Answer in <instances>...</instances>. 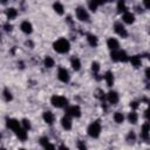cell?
<instances>
[{
	"mask_svg": "<svg viewBox=\"0 0 150 150\" xmlns=\"http://www.w3.org/2000/svg\"><path fill=\"white\" fill-rule=\"evenodd\" d=\"M53 49L57 54H67L70 50V42L66 38H59L53 42Z\"/></svg>",
	"mask_w": 150,
	"mask_h": 150,
	"instance_id": "cell-1",
	"label": "cell"
},
{
	"mask_svg": "<svg viewBox=\"0 0 150 150\" xmlns=\"http://www.w3.org/2000/svg\"><path fill=\"white\" fill-rule=\"evenodd\" d=\"M101 131H102V125L98 120L91 122L87 128V134L90 138H98L101 135Z\"/></svg>",
	"mask_w": 150,
	"mask_h": 150,
	"instance_id": "cell-2",
	"label": "cell"
},
{
	"mask_svg": "<svg viewBox=\"0 0 150 150\" xmlns=\"http://www.w3.org/2000/svg\"><path fill=\"white\" fill-rule=\"evenodd\" d=\"M50 104L54 108L57 109H63L68 105V98L63 95H53L50 97Z\"/></svg>",
	"mask_w": 150,
	"mask_h": 150,
	"instance_id": "cell-3",
	"label": "cell"
},
{
	"mask_svg": "<svg viewBox=\"0 0 150 150\" xmlns=\"http://www.w3.org/2000/svg\"><path fill=\"white\" fill-rule=\"evenodd\" d=\"M75 16L80 22H89L90 21V14L87 8L83 6H77L75 8Z\"/></svg>",
	"mask_w": 150,
	"mask_h": 150,
	"instance_id": "cell-4",
	"label": "cell"
},
{
	"mask_svg": "<svg viewBox=\"0 0 150 150\" xmlns=\"http://www.w3.org/2000/svg\"><path fill=\"white\" fill-rule=\"evenodd\" d=\"M112 28H114V32L116 33V35H118L120 38H122V39H127L128 38L129 33H128V30H127V28H125V26H124V23L122 21L114 22Z\"/></svg>",
	"mask_w": 150,
	"mask_h": 150,
	"instance_id": "cell-5",
	"label": "cell"
},
{
	"mask_svg": "<svg viewBox=\"0 0 150 150\" xmlns=\"http://www.w3.org/2000/svg\"><path fill=\"white\" fill-rule=\"evenodd\" d=\"M64 114L71 116L73 118H79V117H81V115H82V110H81L80 105H77V104L67 105V107L64 108Z\"/></svg>",
	"mask_w": 150,
	"mask_h": 150,
	"instance_id": "cell-6",
	"label": "cell"
},
{
	"mask_svg": "<svg viewBox=\"0 0 150 150\" xmlns=\"http://www.w3.org/2000/svg\"><path fill=\"white\" fill-rule=\"evenodd\" d=\"M6 125H7V128H8L9 130H12L14 134H15L20 128H22L21 121L16 120V118H14V117H7V118H6Z\"/></svg>",
	"mask_w": 150,
	"mask_h": 150,
	"instance_id": "cell-7",
	"label": "cell"
},
{
	"mask_svg": "<svg viewBox=\"0 0 150 150\" xmlns=\"http://www.w3.org/2000/svg\"><path fill=\"white\" fill-rule=\"evenodd\" d=\"M57 79L62 83H68L70 81V74L64 67H59L57 68Z\"/></svg>",
	"mask_w": 150,
	"mask_h": 150,
	"instance_id": "cell-8",
	"label": "cell"
},
{
	"mask_svg": "<svg viewBox=\"0 0 150 150\" xmlns=\"http://www.w3.org/2000/svg\"><path fill=\"white\" fill-rule=\"evenodd\" d=\"M60 124H61L63 130H66V131L71 130V128H73V117L64 114L60 120Z\"/></svg>",
	"mask_w": 150,
	"mask_h": 150,
	"instance_id": "cell-9",
	"label": "cell"
},
{
	"mask_svg": "<svg viewBox=\"0 0 150 150\" xmlns=\"http://www.w3.org/2000/svg\"><path fill=\"white\" fill-rule=\"evenodd\" d=\"M105 98H107V102H108L109 104L115 105V104H117L118 101H120V95H118V93L115 91V90H109V91L105 94Z\"/></svg>",
	"mask_w": 150,
	"mask_h": 150,
	"instance_id": "cell-10",
	"label": "cell"
},
{
	"mask_svg": "<svg viewBox=\"0 0 150 150\" xmlns=\"http://www.w3.org/2000/svg\"><path fill=\"white\" fill-rule=\"evenodd\" d=\"M20 30L23 34H26V35H30L33 33V25H32V22L28 21V20L21 21V23H20Z\"/></svg>",
	"mask_w": 150,
	"mask_h": 150,
	"instance_id": "cell-11",
	"label": "cell"
},
{
	"mask_svg": "<svg viewBox=\"0 0 150 150\" xmlns=\"http://www.w3.org/2000/svg\"><path fill=\"white\" fill-rule=\"evenodd\" d=\"M42 120L46 124L48 125H53L54 122H55V115L50 111V110H46L42 112Z\"/></svg>",
	"mask_w": 150,
	"mask_h": 150,
	"instance_id": "cell-12",
	"label": "cell"
},
{
	"mask_svg": "<svg viewBox=\"0 0 150 150\" xmlns=\"http://www.w3.org/2000/svg\"><path fill=\"white\" fill-rule=\"evenodd\" d=\"M122 22L124 25H132L135 22V14L127 11L122 14Z\"/></svg>",
	"mask_w": 150,
	"mask_h": 150,
	"instance_id": "cell-13",
	"label": "cell"
},
{
	"mask_svg": "<svg viewBox=\"0 0 150 150\" xmlns=\"http://www.w3.org/2000/svg\"><path fill=\"white\" fill-rule=\"evenodd\" d=\"M107 47H108V49L110 52L111 50H118V49H121L120 48V41L116 38H109L107 40Z\"/></svg>",
	"mask_w": 150,
	"mask_h": 150,
	"instance_id": "cell-14",
	"label": "cell"
},
{
	"mask_svg": "<svg viewBox=\"0 0 150 150\" xmlns=\"http://www.w3.org/2000/svg\"><path fill=\"white\" fill-rule=\"evenodd\" d=\"M141 137L145 141L150 138V122H145L141 129Z\"/></svg>",
	"mask_w": 150,
	"mask_h": 150,
	"instance_id": "cell-15",
	"label": "cell"
},
{
	"mask_svg": "<svg viewBox=\"0 0 150 150\" xmlns=\"http://www.w3.org/2000/svg\"><path fill=\"white\" fill-rule=\"evenodd\" d=\"M86 40H87V43H88L90 47H93V48H96V47L98 46V38H97L95 34H91V33L87 34Z\"/></svg>",
	"mask_w": 150,
	"mask_h": 150,
	"instance_id": "cell-16",
	"label": "cell"
},
{
	"mask_svg": "<svg viewBox=\"0 0 150 150\" xmlns=\"http://www.w3.org/2000/svg\"><path fill=\"white\" fill-rule=\"evenodd\" d=\"M103 80H104V82H105V84L108 87H112L114 82H115V76H114L112 71H110V70L105 71L104 75H103Z\"/></svg>",
	"mask_w": 150,
	"mask_h": 150,
	"instance_id": "cell-17",
	"label": "cell"
},
{
	"mask_svg": "<svg viewBox=\"0 0 150 150\" xmlns=\"http://www.w3.org/2000/svg\"><path fill=\"white\" fill-rule=\"evenodd\" d=\"M129 62L134 68H139L142 66V56L141 55H131L129 57Z\"/></svg>",
	"mask_w": 150,
	"mask_h": 150,
	"instance_id": "cell-18",
	"label": "cell"
},
{
	"mask_svg": "<svg viewBox=\"0 0 150 150\" xmlns=\"http://www.w3.org/2000/svg\"><path fill=\"white\" fill-rule=\"evenodd\" d=\"M70 67H71V69H73L74 71L81 70V68H82L81 60H80L77 56H73V57L70 59Z\"/></svg>",
	"mask_w": 150,
	"mask_h": 150,
	"instance_id": "cell-19",
	"label": "cell"
},
{
	"mask_svg": "<svg viewBox=\"0 0 150 150\" xmlns=\"http://www.w3.org/2000/svg\"><path fill=\"white\" fill-rule=\"evenodd\" d=\"M39 143H40V145H41L42 148H45V149H55V145L50 143V141H49V138H48L47 136L40 137Z\"/></svg>",
	"mask_w": 150,
	"mask_h": 150,
	"instance_id": "cell-20",
	"label": "cell"
},
{
	"mask_svg": "<svg viewBox=\"0 0 150 150\" xmlns=\"http://www.w3.org/2000/svg\"><path fill=\"white\" fill-rule=\"evenodd\" d=\"M103 0H89L88 1V9H90L91 12H96L97 8L103 5Z\"/></svg>",
	"mask_w": 150,
	"mask_h": 150,
	"instance_id": "cell-21",
	"label": "cell"
},
{
	"mask_svg": "<svg viewBox=\"0 0 150 150\" xmlns=\"http://www.w3.org/2000/svg\"><path fill=\"white\" fill-rule=\"evenodd\" d=\"M53 9H54V12H55L57 15H63V14H64V6H63V4L60 2V1H55V2L53 4Z\"/></svg>",
	"mask_w": 150,
	"mask_h": 150,
	"instance_id": "cell-22",
	"label": "cell"
},
{
	"mask_svg": "<svg viewBox=\"0 0 150 150\" xmlns=\"http://www.w3.org/2000/svg\"><path fill=\"white\" fill-rule=\"evenodd\" d=\"M112 118H114V122H115V123L122 124V123H124V121H125L127 117L124 116L123 112H121V111H115L114 115H112Z\"/></svg>",
	"mask_w": 150,
	"mask_h": 150,
	"instance_id": "cell-23",
	"label": "cell"
},
{
	"mask_svg": "<svg viewBox=\"0 0 150 150\" xmlns=\"http://www.w3.org/2000/svg\"><path fill=\"white\" fill-rule=\"evenodd\" d=\"M18 9L16 8H14V7H9V8H7L6 9V16H7V19H8V21L9 20H14L16 16H18Z\"/></svg>",
	"mask_w": 150,
	"mask_h": 150,
	"instance_id": "cell-24",
	"label": "cell"
},
{
	"mask_svg": "<svg viewBox=\"0 0 150 150\" xmlns=\"http://www.w3.org/2000/svg\"><path fill=\"white\" fill-rule=\"evenodd\" d=\"M127 120L130 124H136L138 122V114L135 110H131L128 115H127Z\"/></svg>",
	"mask_w": 150,
	"mask_h": 150,
	"instance_id": "cell-25",
	"label": "cell"
},
{
	"mask_svg": "<svg viewBox=\"0 0 150 150\" xmlns=\"http://www.w3.org/2000/svg\"><path fill=\"white\" fill-rule=\"evenodd\" d=\"M15 135H16V137H18L21 142H25V141L28 138V131H27L26 129H23V128H20V129L15 132Z\"/></svg>",
	"mask_w": 150,
	"mask_h": 150,
	"instance_id": "cell-26",
	"label": "cell"
},
{
	"mask_svg": "<svg viewBox=\"0 0 150 150\" xmlns=\"http://www.w3.org/2000/svg\"><path fill=\"white\" fill-rule=\"evenodd\" d=\"M43 66H45L47 69H50V68H53V67L55 66V60H54L52 56L47 55V56L43 59Z\"/></svg>",
	"mask_w": 150,
	"mask_h": 150,
	"instance_id": "cell-27",
	"label": "cell"
},
{
	"mask_svg": "<svg viewBox=\"0 0 150 150\" xmlns=\"http://www.w3.org/2000/svg\"><path fill=\"white\" fill-rule=\"evenodd\" d=\"M2 97L6 102H12L13 101V94L8 88H4L2 89Z\"/></svg>",
	"mask_w": 150,
	"mask_h": 150,
	"instance_id": "cell-28",
	"label": "cell"
},
{
	"mask_svg": "<svg viewBox=\"0 0 150 150\" xmlns=\"http://www.w3.org/2000/svg\"><path fill=\"white\" fill-rule=\"evenodd\" d=\"M90 69L94 73V75H98L100 71H101V64H100V62L98 61H93L90 63Z\"/></svg>",
	"mask_w": 150,
	"mask_h": 150,
	"instance_id": "cell-29",
	"label": "cell"
},
{
	"mask_svg": "<svg viewBox=\"0 0 150 150\" xmlns=\"http://www.w3.org/2000/svg\"><path fill=\"white\" fill-rule=\"evenodd\" d=\"M116 8H117V11H118L120 13H122V14H123L124 12H127V11H128V7H127V5H125V0H118Z\"/></svg>",
	"mask_w": 150,
	"mask_h": 150,
	"instance_id": "cell-30",
	"label": "cell"
},
{
	"mask_svg": "<svg viewBox=\"0 0 150 150\" xmlns=\"http://www.w3.org/2000/svg\"><path fill=\"white\" fill-rule=\"evenodd\" d=\"M118 55H120V62H129V55L125 50L118 49Z\"/></svg>",
	"mask_w": 150,
	"mask_h": 150,
	"instance_id": "cell-31",
	"label": "cell"
},
{
	"mask_svg": "<svg viewBox=\"0 0 150 150\" xmlns=\"http://www.w3.org/2000/svg\"><path fill=\"white\" fill-rule=\"evenodd\" d=\"M21 125H22V128L26 129L27 131H29V130L32 129V123H30V121H29L28 118H22V120H21Z\"/></svg>",
	"mask_w": 150,
	"mask_h": 150,
	"instance_id": "cell-32",
	"label": "cell"
},
{
	"mask_svg": "<svg viewBox=\"0 0 150 150\" xmlns=\"http://www.w3.org/2000/svg\"><path fill=\"white\" fill-rule=\"evenodd\" d=\"M125 139H127L128 143H134V142L136 141V134H135L134 131H129V134L127 135Z\"/></svg>",
	"mask_w": 150,
	"mask_h": 150,
	"instance_id": "cell-33",
	"label": "cell"
},
{
	"mask_svg": "<svg viewBox=\"0 0 150 150\" xmlns=\"http://www.w3.org/2000/svg\"><path fill=\"white\" fill-rule=\"evenodd\" d=\"M110 59H111L114 62H120L118 50H111V52H110Z\"/></svg>",
	"mask_w": 150,
	"mask_h": 150,
	"instance_id": "cell-34",
	"label": "cell"
},
{
	"mask_svg": "<svg viewBox=\"0 0 150 150\" xmlns=\"http://www.w3.org/2000/svg\"><path fill=\"white\" fill-rule=\"evenodd\" d=\"M142 5L145 9H150V0H142Z\"/></svg>",
	"mask_w": 150,
	"mask_h": 150,
	"instance_id": "cell-35",
	"label": "cell"
},
{
	"mask_svg": "<svg viewBox=\"0 0 150 150\" xmlns=\"http://www.w3.org/2000/svg\"><path fill=\"white\" fill-rule=\"evenodd\" d=\"M144 117H145V120H146L148 122H150V107L144 111Z\"/></svg>",
	"mask_w": 150,
	"mask_h": 150,
	"instance_id": "cell-36",
	"label": "cell"
},
{
	"mask_svg": "<svg viewBox=\"0 0 150 150\" xmlns=\"http://www.w3.org/2000/svg\"><path fill=\"white\" fill-rule=\"evenodd\" d=\"M144 74H145V77L150 81V67H148V68H145V70H144Z\"/></svg>",
	"mask_w": 150,
	"mask_h": 150,
	"instance_id": "cell-37",
	"label": "cell"
},
{
	"mask_svg": "<svg viewBox=\"0 0 150 150\" xmlns=\"http://www.w3.org/2000/svg\"><path fill=\"white\" fill-rule=\"evenodd\" d=\"M4 29H5V32H11V30H12V25L6 23V25L4 26Z\"/></svg>",
	"mask_w": 150,
	"mask_h": 150,
	"instance_id": "cell-38",
	"label": "cell"
},
{
	"mask_svg": "<svg viewBox=\"0 0 150 150\" xmlns=\"http://www.w3.org/2000/svg\"><path fill=\"white\" fill-rule=\"evenodd\" d=\"M77 148H79V149H86L87 145H86L84 143H82L81 141H79V143H77Z\"/></svg>",
	"mask_w": 150,
	"mask_h": 150,
	"instance_id": "cell-39",
	"label": "cell"
},
{
	"mask_svg": "<svg viewBox=\"0 0 150 150\" xmlns=\"http://www.w3.org/2000/svg\"><path fill=\"white\" fill-rule=\"evenodd\" d=\"M130 105H131V107H132L134 109H136V108L138 107V104H137V102H135V101H134V102H131V103H130Z\"/></svg>",
	"mask_w": 150,
	"mask_h": 150,
	"instance_id": "cell-40",
	"label": "cell"
},
{
	"mask_svg": "<svg viewBox=\"0 0 150 150\" xmlns=\"http://www.w3.org/2000/svg\"><path fill=\"white\" fill-rule=\"evenodd\" d=\"M7 1H8V0H0V2H1L2 5H6V4H7Z\"/></svg>",
	"mask_w": 150,
	"mask_h": 150,
	"instance_id": "cell-41",
	"label": "cell"
},
{
	"mask_svg": "<svg viewBox=\"0 0 150 150\" xmlns=\"http://www.w3.org/2000/svg\"><path fill=\"white\" fill-rule=\"evenodd\" d=\"M111 1H112V0H103L104 4H105V2H111Z\"/></svg>",
	"mask_w": 150,
	"mask_h": 150,
	"instance_id": "cell-42",
	"label": "cell"
},
{
	"mask_svg": "<svg viewBox=\"0 0 150 150\" xmlns=\"http://www.w3.org/2000/svg\"><path fill=\"white\" fill-rule=\"evenodd\" d=\"M149 28H150V27H149ZM149 32H150V29H149Z\"/></svg>",
	"mask_w": 150,
	"mask_h": 150,
	"instance_id": "cell-43",
	"label": "cell"
}]
</instances>
